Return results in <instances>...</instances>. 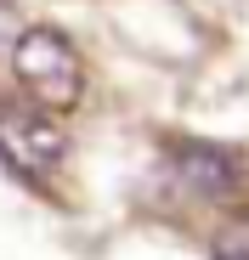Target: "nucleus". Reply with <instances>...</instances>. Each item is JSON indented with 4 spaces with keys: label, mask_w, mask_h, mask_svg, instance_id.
<instances>
[{
    "label": "nucleus",
    "mask_w": 249,
    "mask_h": 260,
    "mask_svg": "<svg viewBox=\"0 0 249 260\" xmlns=\"http://www.w3.org/2000/svg\"><path fill=\"white\" fill-rule=\"evenodd\" d=\"M12 68H17V85L34 96V108H46V113H63L85 96V62H79L74 40L63 28H46V23L23 28Z\"/></svg>",
    "instance_id": "obj_1"
},
{
    "label": "nucleus",
    "mask_w": 249,
    "mask_h": 260,
    "mask_svg": "<svg viewBox=\"0 0 249 260\" xmlns=\"http://www.w3.org/2000/svg\"><path fill=\"white\" fill-rule=\"evenodd\" d=\"M68 153L63 124L46 108H28V102H0V158L23 176H46L57 170Z\"/></svg>",
    "instance_id": "obj_2"
},
{
    "label": "nucleus",
    "mask_w": 249,
    "mask_h": 260,
    "mask_svg": "<svg viewBox=\"0 0 249 260\" xmlns=\"http://www.w3.org/2000/svg\"><path fill=\"white\" fill-rule=\"evenodd\" d=\"M170 164H176V181L210 192V198H215V192H232V181H238V176H232V158L215 153V147H181Z\"/></svg>",
    "instance_id": "obj_3"
},
{
    "label": "nucleus",
    "mask_w": 249,
    "mask_h": 260,
    "mask_svg": "<svg viewBox=\"0 0 249 260\" xmlns=\"http://www.w3.org/2000/svg\"><path fill=\"white\" fill-rule=\"evenodd\" d=\"M215 260H249V215H238V221H227L215 232Z\"/></svg>",
    "instance_id": "obj_4"
},
{
    "label": "nucleus",
    "mask_w": 249,
    "mask_h": 260,
    "mask_svg": "<svg viewBox=\"0 0 249 260\" xmlns=\"http://www.w3.org/2000/svg\"><path fill=\"white\" fill-rule=\"evenodd\" d=\"M17 40H23V17H17L12 0H0V57H12Z\"/></svg>",
    "instance_id": "obj_5"
}]
</instances>
